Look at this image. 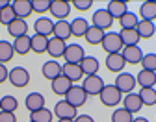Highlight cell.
Masks as SVG:
<instances>
[{
    "label": "cell",
    "mask_w": 156,
    "mask_h": 122,
    "mask_svg": "<svg viewBox=\"0 0 156 122\" xmlns=\"http://www.w3.org/2000/svg\"><path fill=\"white\" fill-rule=\"evenodd\" d=\"M99 98H101V102H102V106H106V107H117V106L123 102V94L115 89L113 83H110V85L106 83L104 89L101 91Z\"/></svg>",
    "instance_id": "cell-1"
},
{
    "label": "cell",
    "mask_w": 156,
    "mask_h": 122,
    "mask_svg": "<svg viewBox=\"0 0 156 122\" xmlns=\"http://www.w3.org/2000/svg\"><path fill=\"white\" fill-rule=\"evenodd\" d=\"M115 89L119 91L123 96L125 94H130V93H134V89H136V76L134 74H130V72H121V74H117V78H115Z\"/></svg>",
    "instance_id": "cell-2"
},
{
    "label": "cell",
    "mask_w": 156,
    "mask_h": 122,
    "mask_svg": "<svg viewBox=\"0 0 156 122\" xmlns=\"http://www.w3.org/2000/svg\"><path fill=\"white\" fill-rule=\"evenodd\" d=\"M8 81L17 87V89H23L30 83V72L24 69V67H13L8 74Z\"/></svg>",
    "instance_id": "cell-3"
},
{
    "label": "cell",
    "mask_w": 156,
    "mask_h": 122,
    "mask_svg": "<svg viewBox=\"0 0 156 122\" xmlns=\"http://www.w3.org/2000/svg\"><path fill=\"white\" fill-rule=\"evenodd\" d=\"M101 46H102L104 52H108V54H119V52L123 50V43H121L119 32H106L104 37H102Z\"/></svg>",
    "instance_id": "cell-4"
},
{
    "label": "cell",
    "mask_w": 156,
    "mask_h": 122,
    "mask_svg": "<svg viewBox=\"0 0 156 122\" xmlns=\"http://www.w3.org/2000/svg\"><path fill=\"white\" fill-rule=\"evenodd\" d=\"M104 80L99 76V74H95V76H86V80L82 81V89L86 91L87 96H99L101 91L104 89Z\"/></svg>",
    "instance_id": "cell-5"
},
{
    "label": "cell",
    "mask_w": 156,
    "mask_h": 122,
    "mask_svg": "<svg viewBox=\"0 0 156 122\" xmlns=\"http://www.w3.org/2000/svg\"><path fill=\"white\" fill-rule=\"evenodd\" d=\"M63 100L69 102L74 109H78V107H82L86 102H87V94H86V91L82 89V85H73V87L67 91V94H65Z\"/></svg>",
    "instance_id": "cell-6"
},
{
    "label": "cell",
    "mask_w": 156,
    "mask_h": 122,
    "mask_svg": "<svg viewBox=\"0 0 156 122\" xmlns=\"http://www.w3.org/2000/svg\"><path fill=\"white\" fill-rule=\"evenodd\" d=\"M52 113L58 117V120H62V118H67V120H74L78 117V109H74L69 102L65 100H60V102H56V106L52 109Z\"/></svg>",
    "instance_id": "cell-7"
},
{
    "label": "cell",
    "mask_w": 156,
    "mask_h": 122,
    "mask_svg": "<svg viewBox=\"0 0 156 122\" xmlns=\"http://www.w3.org/2000/svg\"><path fill=\"white\" fill-rule=\"evenodd\" d=\"M63 57H65V63L80 65V63H82V59L86 57V52H84L82 45H78V43H71V45H67Z\"/></svg>",
    "instance_id": "cell-8"
},
{
    "label": "cell",
    "mask_w": 156,
    "mask_h": 122,
    "mask_svg": "<svg viewBox=\"0 0 156 122\" xmlns=\"http://www.w3.org/2000/svg\"><path fill=\"white\" fill-rule=\"evenodd\" d=\"M48 11L52 13V17L56 20H67V17L71 13V2H67V0H52Z\"/></svg>",
    "instance_id": "cell-9"
},
{
    "label": "cell",
    "mask_w": 156,
    "mask_h": 122,
    "mask_svg": "<svg viewBox=\"0 0 156 122\" xmlns=\"http://www.w3.org/2000/svg\"><path fill=\"white\" fill-rule=\"evenodd\" d=\"M113 24V19L110 17V13L106 11V8L102 9H97L91 17V26H97V28H101V30H108L110 26Z\"/></svg>",
    "instance_id": "cell-10"
},
{
    "label": "cell",
    "mask_w": 156,
    "mask_h": 122,
    "mask_svg": "<svg viewBox=\"0 0 156 122\" xmlns=\"http://www.w3.org/2000/svg\"><path fill=\"white\" fill-rule=\"evenodd\" d=\"M65 48H67V41L56 39V37H50V39H48V46H47V54H48L52 59H56V61H58L60 57H63Z\"/></svg>",
    "instance_id": "cell-11"
},
{
    "label": "cell",
    "mask_w": 156,
    "mask_h": 122,
    "mask_svg": "<svg viewBox=\"0 0 156 122\" xmlns=\"http://www.w3.org/2000/svg\"><path fill=\"white\" fill-rule=\"evenodd\" d=\"M11 9H13L17 19H23V20H26L34 13L32 0H13V2H11Z\"/></svg>",
    "instance_id": "cell-12"
},
{
    "label": "cell",
    "mask_w": 156,
    "mask_h": 122,
    "mask_svg": "<svg viewBox=\"0 0 156 122\" xmlns=\"http://www.w3.org/2000/svg\"><path fill=\"white\" fill-rule=\"evenodd\" d=\"M121 56L126 65H140L141 57H143V50L140 46H123Z\"/></svg>",
    "instance_id": "cell-13"
},
{
    "label": "cell",
    "mask_w": 156,
    "mask_h": 122,
    "mask_svg": "<svg viewBox=\"0 0 156 122\" xmlns=\"http://www.w3.org/2000/svg\"><path fill=\"white\" fill-rule=\"evenodd\" d=\"M104 65H106V69H108L110 72H113V74H121V72L125 70V67H126V63H125L121 52H119V54H108Z\"/></svg>",
    "instance_id": "cell-14"
},
{
    "label": "cell",
    "mask_w": 156,
    "mask_h": 122,
    "mask_svg": "<svg viewBox=\"0 0 156 122\" xmlns=\"http://www.w3.org/2000/svg\"><path fill=\"white\" fill-rule=\"evenodd\" d=\"M143 104H141V98L138 93H130V94H125L123 96V109H126L130 115L141 111Z\"/></svg>",
    "instance_id": "cell-15"
},
{
    "label": "cell",
    "mask_w": 156,
    "mask_h": 122,
    "mask_svg": "<svg viewBox=\"0 0 156 122\" xmlns=\"http://www.w3.org/2000/svg\"><path fill=\"white\" fill-rule=\"evenodd\" d=\"M34 30L37 35H43V37H52V30H54V20L48 17H39L35 22H34Z\"/></svg>",
    "instance_id": "cell-16"
},
{
    "label": "cell",
    "mask_w": 156,
    "mask_h": 122,
    "mask_svg": "<svg viewBox=\"0 0 156 122\" xmlns=\"http://www.w3.org/2000/svg\"><path fill=\"white\" fill-rule=\"evenodd\" d=\"M106 11L110 13V17L115 20H119L125 13H128L130 9H128V4L125 2V0H112V2H108V6H106Z\"/></svg>",
    "instance_id": "cell-17"
},
{
    "label": "cell",
    "mask_w": 156,
    "mask_h": 122,
    "mask_svg": "<svg viewBox=\"0 0 156 122\" xmlns=\"http://www.w3.org/2000/svg\"><path fill=\"white\" fill-rule=\"evenodd\" d=\"M41 74H43V78L52 81L58 76H62V65L58 63L56 59H48V61H45L43 67H41Z\"/></svg>",
    "instance_id": "cell-18"
},
{
    "label": "cell",
    "mask_w": 156,
    "mask_h": 122,
    "mask_svg": "<svg viewBox=\"0 0 156 122\" xmlns=\"http://www.w3.org/2000/svg\"><path fill=\"white\" fill-rule=\"evenodd\" d=\"M138 19L140 20H149V22H154V20H156V2H154V0L141 2L140 11H138Z\"/></svg>",
    "instance_id": "cell-19"
},
{
    "label": "cell",
    "mask_w": 156,
    "mask_h": 122,
    "mask_svg": "<svg viewBox=\"0 0 156 122\" xmlns=\"http://www.w3.org/2000/svg\"><path fill=\"white\" fill-rule=\"evenodd\" d=\"M73 85H74V83H73L71 80H67L65 76H58L56 80L50 81V89H52V93L58 94V96H65L67 91H69Z\"/></svg>",
    "instance_id": "cell-20"
},
{
    "label": "cell",
    "mask_w": 156,
    "mask_h": 122,
    "mask_svg": "<svg viewBox=\"0 0 156 122\" xmlns=\"http://www.w3.org/2000/svg\"><path fill=\"white\" fill-rule=\"evenodd\" d=\"M24 106H26V109H28L30 113L43 109V107H45V96H43L41 93L34 91V93H30V94L26 96V100H24Z\"/></svg>",
    "instance_id": "cell-21"
},
{
    "label": "cell",
    "mask_w": 156,
    "mask_h": 122,
    "mask_svg": "<svg viewBox=\"0 0 156 122\" xmlns=\"http://www.w3.org/2000/svg\"><path fill=\"white\" fill-rule=\"evenodd\" d=\"M62 76H65L67 80H71L73 83L74 81H80L84 78L82 67L80 65H73V63H63L62 65Z\"/></svg>",
    "instance_id": "cell-22"
},
{
    "label": "cell",
    "mask_w": 156,
    "mask_h": 122,
    "mask_svg": "<svg viewBox=\"0 0 156 122\" xmlns=\"http://www.w3.org/2000/svg\"><path fill=\"white\" fill-rule=\"evenodd\" d=\"M8 28V33H9V37H23V35H28V22L26 20H23V19H15L13 22L9 24V26H6Z\"/></svg>",
    "instance_id": "cell-23"
},
{
    "label": "cell",
    "mask_w": 156,
    "mask_h": 122,
    "mask_svg": "<svg viewBox=\"0 0 156 122\" xmlns=\"http://www.w3.org/2000/svg\"><path fill=\"white\" fill-rule=\"evenodd\" d=\"M52 37L67 41L71 37V22H69V20H56V22H54V30H52Z\"/></svg>",
    "instance_id": "cell-24"
},
{
    "label": "cell",
    "mask_w": 156,
    "mask_h": 122,
    "mask_svg": "<svg viewBox=\"0 0 156 122\" xmlns=\"http://www.w3.org/2000/svg\"><path fill=\"white\" fill-rule=\"evenodd\" d=\"M80 67H82L84 76H95L97 72H99V69H101V63H99V59H97L95 56H86L82 59Z\"/></svg>",
    "instance_id": "cell-25"
},
{
    "label": "cell",
    "mask_w": 156,
    "mask_h": 122,
    "mask_svg": "<svg viewBox=\"0 0 156 122\" xmlns=\"http://www.w3.org/2000/svg\"><path fill=\"white\" fill-rule=\"evenodd\" d=\"M136 83H138L141 89L145 87H154L156 85V72H151V70H140L136 74Z\"/></svg>",
    "instance_id": "cell-26"
},
{
    "label": "cell",
    "mask_w": 156,
    "mask_h": 122,
    "mask_svg": "<svg viewBox=\"0 0 156 122\" xmlns=\"http://www.w3.org/2000/svg\"><path fill=\"white\" fill-rule=\"evenodd\" d=\"M87 28H89V20H86L84 17H76L71 20V35L74 37H84Z\"/></svg>",
    "instance_id": "cell-27"
},
{
    "label": "cell",
    "mask_w": 156,
    "mask_h": 122,
    "mask_svg": "<svg viewBox=\"0 0 156 122\" xmlns=\"http://www.w3.org/2000/svg\"><path fill=\"white\" fill-rule=\"evenodd\" d=\"M48 39H50V37H43V35L34 33V35L30 37V46H32V52H35V54H47Z\"/></svg>",
    "instance_id": "cell-28"
},
{
    "label": "cell",
    "mask_w": 156,
    "mask_h": 122,
    "mask_svg": "<svg viewBox=\"0 0 156 122\" xmlns=\"http://www.w3.org/2000/svg\"><path fill=\"white\" fill-rule=\"evenodd\" d=\"M11 45H13L15 54H19V56H26L28 52H32V46H30V35H23V37L13 39Z\"/></svg>",
    "instance_id": "cell-29"
},
{
    "label": "cell",
    "mask_w": 156,
    "mask_h": 122,
    "mask_svg": "<svg viewBox=\"0 0 156 122\" xmlns=\"http://www.w3.org/2000/svg\"><path fill=\"white\" fill-rule=\"evenodd\" d=\"M119 37H121L123 46H138V43L141 41L140 35H138V32H136V28L134 30H121Z\"/></svg>",
    "instance_id": "cell-30"
},
{
    "label": "cell",
    "mask_w": 156,
    "mask_h": 122,
    "mask_svg": "<svg viewBox=\"0 0 156 122\" xmlns=\"http://www.w3.org/2000/svg\"><path fill=\"white\" fill-rule=\"evenodd\" d=\"M104 30H101V28H97V26H91L89 24V28H87V32H86V35H84V39L87 41L89 45H101L102 43V37H104Z\"/></svg>",
    "instance_id": "cell-31"
},
{
    "label": "cell",
    "mask_w": 156,
    "mask_h": 122,
    "mask_svg": "<svg viewBox=\"0 0 156 122\" xmlns=\"http://www.w3.org/2000/svg\"><path fill=\"white\" fill-rule=\"evenodd\" d=\"M136 32H138L140 39H151L156 33V26L154 22H149V20H140L138 26H136Z\"/></svg>",
    "instance_id": "cell-32"
},
{
    "label": "cell",
    "mask_w": 156,
    "mask_h": 122,
    "mask_svg": "<svg viewBox=\"0 0 156 122\" xmlns=\"http://www.w3.org/2000/svg\"><path fill=\"white\" fill-rule=\"evenodd\" d=\"M15 56V50H13V45L9 43V41H2L0 39V63H8V61H11Z\"/></svg>",
    "instance_id": "cell-33"
},
{
    "label": "cell",
    "mask_w": 156,
    "mask_h": 122,
    "mask_svg": "<svg viewBox=\"0 0 156 122\" xmlns=\"http://www.w3.org/2000/svg\"><path fill=\"white\" fill-rule=\"evenodd\" d=\"M138 22H140V19H138V15L136 13H132V11H128V13H125L121 19H119V24H121V30H134L136 26H138Z\"/></svg>",
    "instance_id": "cell-34"
},
{
    "label": "cell",
    "mask_w": 156,
    "mask_h": 122,
    "mask_svg": "<svg viewBox=\"0 0 156 122\" xmlns=\"http://www.w3.org/2000/svg\"><path fill=\"white\" fill-rule=\"evenodd\" d=\"M19 107V100L11 94H6L0 98V111H8V113H15Z\"/></svg>",
    "instance_id": "cell-35"
},
{
    "label": "cell",
    "mask_w": 156,
    "mask_h": 122,
    "mask_svg": "<svg viewBox=\"0 0 156 122\" xmlns=\"http://www.w3.org/2000/svg\"><path fill=\"white\" fill-rule=\"evenodd\" d=\"M140 98H141V104L143 106H154L156 104V89L154 87H145V89H140Z\"/></svg>",
    "instance_id": "cell-36"
},
{
    "label": "cell",
    "mask_w": 156,
    "mask_h": 122,
    "mask_svg": "<svg viewBox=\"0 0 156 122\" xmlns=\"http://www.w3.org/2000/svg\"><path fill=\"white\" fill-rule=\"evenodd\" d=\"M52 118H54V113H52V109H47V107L30 113L32 122H52Z\"/></svg>",
    "instance_id": "cell-37"
},
{
    "label": "cell",
    "mask_w": 156,
    "mask_h": 122,
    "mask_svg": "<svg viewBox=\"0 0 156 122\" xmlns=\"http://www.w3.org/2000/svg\"><path fill=\"white\" fill-rule=\"evenodd\" d=\"M143 70H151V72H156V54L154 52H149V54H143L141 57V63Z\"/></svg>",
    "instance_id": "cell-38"
},
{
    "label": "cell",
    "mask_w": 156,
    "mask_h": 122,
    "mask_svg": "<svg viewBox=\"0 0 156 122\" xmlns=\"http://www.w3.org/2000/svg\"><path fill=\"white\" fill-rule=\"evenodd\" d=\"M132 115L126 111V109H123V107H117L113 113H112V122H132Z\"/></svg>",
    "instance_id": "cell-39"
},
{
    "label": "cell",
    "mask_w": 156,
    "mask_h": 122,
    "mask_svg": "<svg viewBox=\"0 0 156 122\" xmlns=\"http://www.w3.org/2000/svg\"><path fill=\"white\" fill-rule=\"evenodd\" d=\"M15 19H17V17H15V13H13V9H11V4H9L8 8H4V9H0V24L9 26Z\"/></svg>",
    "instance_id": "cell-40"
},
{
    "label": "cell",
    "mask_w": 156,
    "mask_h": 122,
    "mask_svg": "<svg viewBox=\"0 0 156 122\" xmlns=\"http://www.w3.org/2000/svg\"><path fill=\"white\" fill-rule=\"evenodd\" d=\"M50 2L52 0H32V9L35 13H45L50 9Z\"/></svg>",
    "instance_id": "cell-41"
},
{
    "label": "cell",
    "mask_w": 156,
    "mask_h": 122,
    "mask_svg": "<svg viewBox=\"0 0 156 122\" xmlns=\"http://www.w3.org/2000/svg\"><path fill=\"white\" fill-rule=\"evenodd\" d=\"M71 6L76 8V9H80V11H87L93 6V2H91V0H73Z\"/></svg>",
    "instance_id": "cell-42"
},
{
    "label": "cell",
    "mask_w": 156,
    "mask_h": 122,
    "mask_svg": "<svg viewBox=\"0 0 156 122\" xmlns=\"http://www.w3.org/2000/svg\"><path fill=\"white\" fill-rule=\"evenodd\" d=\"M0 122H17V117H15V113L0 111Z\"/></svg>",
    "instance_id": "cell-43"
},
{
    "label": "cell",
    "mask_w": 156,
    "mask_h": 122,
    "mask_svg": "<svg viewBox=\"0 0 156 122\" xmlns=\"http://www.w3.org/2000/svg\"><path fill=\"white\" fill-rule=\"evenodd\" d=\"M8 74H9L8 67H6L4 63H0V83H4V81H8Z\"/></svg>",
    "instance_id": "cell-44"
},
{
    "label": "cell",
    "mask_w": 156,
    "mask_h": 122,
    "mask_svg": "<svg viewBox=\"0 0 156 122\" xmlns=\"http://www.w3.org/2000/svg\"><path fill=\"white\" fill-rule=\"evenodd\" d=\"M73 122H95V120H93V117H89V115H78Z\"/></svg>",
    "instance_id": "cell-45"
},
{
    "label": "cell",
    "mask_w": 156,
    "mask_h": 122,
    "mask_svg": "<svg viewBox=\"0 0 156 122\" xmlns=\"http://www.w3.org/2000/svg\"><path fill=\"white\" fill-rule=\"evenodd\" d=\"M11 2H9V0H0V9H4V8H8Z\"/></svg>",
    "instance_id": "cell-46"
},
{
    "label": "cell",
    "mask_w": 156,
    "mask_h": 122,
    "mask_svg": "<svg viewBox=\"0 0 156 122\" xmlns=\"http://www.w3.org/2000/svg\"><path fill=\"white\" fill-rule=\"evenodd\" d=\"M132 122H149V118H145V117H136V118H132Z\"/></svg>",
    "instance_id": "cell-47"
},
{
    "label": "cell",
    "mask_w": 156,
    "mask_h": 122,
    "mask_svg": "<svg viewBox=\"0 0 156 122\" xmlns=\"http://www.w3.org/2000/svg\"><path fill=\"white\" fill-rule=\"evenodd\" d=\"M58 122H73V120H67V118H62V120H58Z\"/></svg>",
    "instance_id": "cell-48"
},
{
    "label": "cell",
    "mask_w": 156,
    "mask_h": 122,
    "mask_svg": "<svg viewBox=\"0 0 156 122\" xmlns=\"http://www.w3.org/2000/svg\"><path fill=\"white\" fill-rule=\"evenodd\" d=\"M28 122H32V120H28Z\"/></svg>",
    "instance_id": "cell-49"
}]
</instances>
